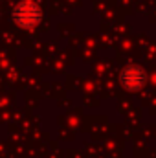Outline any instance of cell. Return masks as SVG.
Masks as SVG:
<instances>
[{
    "label": "cell",
    "mask_w": 156,
    "mask_h": 158,
    "mask_svg": "<svg viewBox=\"0 0 156 158\" xmlns=\"http://www.w3.org/2000/svg\"><path fill=\"white\" fill-rule=\"evenodd\" d=\"M13 22L24 30H30V28H35L42 19V9L37 2H31V0H22L18 2L15 7H13Z\"/></svg>",
    "instance_id": "cell-1"
},
{
    "label": "cell",
    "mask_w": 156,
    "mask_h": 158,
    "mask_svg": "<svg viewBox=\"0 0 156 158\" xmlns=\"http://www.w3.org/2000/svg\"><path fill=\"white\" fill-rule=\"evenodd\" d=\"M145 79H147V76H145L143 68H140V66H136V64L125 66L123 72L119 74L121 85H123L125 88H129V90H138V88H142L143 83H145Z\"/></svg>",
    "instance_id": "cell-2"
}]
</instances>
